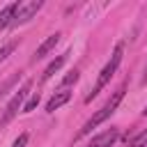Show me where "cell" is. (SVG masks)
I'll return each mask as SVG.
<instances>
[{
  "mask_svg": "<svg viewBox=\"0 0 147 147\" xmlns=\"http://www.w3.org/2000/svg\"><path fill=\"white\" fill-rule=\"evenodd\" d=\"M16 80H18V74H16V76H11V78H9V80H7V83H5L2 87H0V96H2V94H5V92H7V90H9V87H11L14 83H16Z\"/></svg>",
  "mask_w": 147,
  "mask_h": 147,
  "instance_id": "obj_14",
  "label": "cell"
},
{
  "mask_svg": "<svg viewBox=\"0 0 147 147\" xmlns=\"http://www.w3.org/2000/svg\"><path fill=\"white\" fill-rule=\"evenodd\" d=\"M142 113H145V115H147V106H145V110H142Z\"/></svg>",
  "mask_w": 147,
  "mask_h": 147,
  "instance_id": "obj_17",
  "label": "cell"
},
{
  "mask_svg": "<svg viewBox=\"0 0 147 147\" xmlns=\"http://www.w3.org/2000/svg\"><path fill=\"white\" fill-rule=\"evenodd\" d=\"M117 138H119V131L117 129H108V131L99 133L96 138H92V142L87 147H113L117 142Z\"/></svg>",
  "mask_w": 147,
  "mask_h": 147,
  "instance_id": "obj_5",
  "label": "cell"
},
{
  "mask_svg": "<svg viewBox=\"0 0 147 147\" xmlns=\"http://www.w3.org/2000/svg\"><path fill=\"white\" fill-rule=\"evenodd\" d=\"M14 48H16V41H9V44H5V46L0 48V62H2V60H7V55H9Z\"/></svg>",
  "mask_w": 147,
  "mask_h": 147,
  "instance_id": "obj_12",
  "label": "cell"
},
{
  "mask_svg": "<svg viewBox=\"0 0 147 147\" xmlns=\"http://www.w3.org/2000/svg\"><path fill=\"white\" fill-rule=\"evenodd\" d=\"M44 7L41 0H23V2H16V16H14V23H28L39 9Z\"/></svg>",
  "mask_w": 147,
  "mask_h": 147,
  "instance_id": "obj_4",
  "label": "cell"
},
{
  "mask_svg": "<svg viewBox=\"0 0 147 147\" xmlns=\"http://www.w3.org/2000/svg\"><path fill=\"white\" fill-rule=\"evenodd\" d=\"M14 16H16V2L2 7V11H0V30H5L7 25H11L14 23Z\"/></svg>",
  "mask_w": 147,
  "mask_h": 147,
  "instance_id": "obj_8",
  "label": "cell"
},
{
  "mask_svg": "<svg viewBox=\"0 0 147 147\" xmlns=\"http://www.w3.org/2000/svg\"><path fill=\"white\" fill-rule=\"evenodd\" d=\"M142 83H147V71H145V76H142Z\"/></svg>",
  "mask_w": 147,
  "mask_h": 147,
  "instance_id": "obj_16",
  "label": "cell"
},
{
  "mask_svg": "<svg viewBox=\"0 0 147 147\" xmlns=\"http://www.w3.org/2000/svg\"><path fill=\"white\" fill-rule=\"evenodd\" d=\"M78 80V71L74 69V71H69L67 76H64V80H62V87H67V85H71V83H76Z\"/></svg>",
  "mask_w": 147,
  "mask_h": 147,
  "instance_id": "obj_13",
  "label": "cell"
},
{
  "mask_svg": "<svg viewBox=\"0 0 147 147\" xmlns=\"http://www.w3.org/2000/svg\"><path fill=\"white\" fill-rule=\"evenodd\" d=\"M30 87H32V80H25V83H23V87L11 96V101L7 103V108H5V113H2V117H0V124H7V122L18 113V108H23V101H25V96H28Z\"/></svg>",
  "mask_w": 147,
  "mask_h": 147,
  "instance_id": "obj_3",
  "label": "cell"
},
{
  "mask_svg": "<svg viewBox=\"0 0 147 147\" xmlns=\"http://www.w3.org/2000/svg\"><path fill=\"white\" fill-rule=\"evenodd\" d=\"M25 145H28V133H21V136L14 140V145H11V147H25Z\"/></svg>",
  "mask_w": 147,
  "mask_h": 147,
  "instance_id": "obj_15",
  "label": "cell"
},
{
  "mask_svg": "<svg viewBox=\"0 0 147 147\" xmlns=\"http://www.w3.org/2000/svg\"><path fill=\"white\" fill-rule=\"evenodd\" d=\"M57 41H60V32L51 34L46 41H41V44H39V48L34 51V57H32V60H41V57H46V55H48V53H51V51L57 46Z\"/></svg>",
  "mask_w": 147,
  "mask_h": 147,
  "instance_id": "obj_6",
  "label": "cell"
},
{
  "mask_svg": "<svg viewBox=\"0 0 147 147\" xmlns=\"http://www.w3.org/2000/svg\"><path fill=\"white\" fill-rule=\"evenodd\" d=\"M64 62H67V53H64V55H57V57H55V60H53V62H51V64L44 69V76H41V80H48V78H51V76H53V74H55V71H57V69H60Z\"/></svg>",
  "mask_w": 147,
  "mask_h": 147,
  "instance_id": "obj_9",
  "label": "cell"
},
{
  "mask_svg": "<svg viewBox=\"0 0 147 147\" xmlns=\"http://www.w3.org/2000/svg\"><path fill=\"white\" fill-rule=\"evenodd\" d=\"M122 55H124V44H117L115 46V51H113V55H110V60L106 62V67L101 69V74H99V78H96V83H94V87H92V92L85 96V101L90 103L106 85H108V80L115 76V71H117V67H119V62H122Z\"/></svg>",
  "mask_w": 147,
  "mask_h": 147,
  "instance_id": "obj_2",
  "label": "cell"
},
{
  "mask_svg": "<svg viewBox=\"0 0 147 147\" xmlns=\"http://www.w3.org/2000/svg\"><path fill=\"white\" fill-rule=\"evenodd\" d=\"M69 99H71V92H67V90H60V92H55V94L48 99V103H46V113H53V110H57V108H60V106H64Z\"/></svg>",
  "mask_w": 147,
  "mask_h": 147,
  "instance_id": "obj_7",
  "label": "cell"
},
{
  "mask_svg": "<svg viewBox=\"0 0 147 147\" xmlns=\"http://www.w3.org/2000/svg\"><path fill=\"white\" fill-rule=\"evenodd\" d=\"M122 99H124V85H122L119 90H115V92H113V96H110V99H108V101H106V103H103V106H101V108H99V110H96V113H94V115L83 124V129L78 131L76 140L85 138L87 133H92V129H96L99 124H103V122H106V119L117 110V106H119V101H122Z\"/></svg>",
  "mask_w": 147,
  "mask_h": 147,
  "instance_id": "obj_1",
  "label": "cell"
},
{
  "mask_svg": "<svg viewBox=\"0 0 147 147\" xmlns=\"http://www.w3.org/2000/svg\"><path fill=\"white\" fill-rule=\"evenodd\" d=\"M37 106H39V94H32V96H30V101L23 106V113H32Z\"/></svg>",
  "mask_w": 147,
  "mask_h": 147,
  "instance_id": "obj_11",
  "label": "cell"
},
{
  "mask_svg": "<svg viewBox=\"0 0 147 147\" xmlns=\"http://www.w3.org/2000/svg\"><path fill=\"white\" fill-rule=\"evenodd\" d=\"M129 147H147V129H145V131H140V133L129 142Z\"/></svg>",
  "mask_w": 147,
  "mask_h": 147,
  "instance_id": "obj_10",
  "label": "cell"
}]
</instances>
